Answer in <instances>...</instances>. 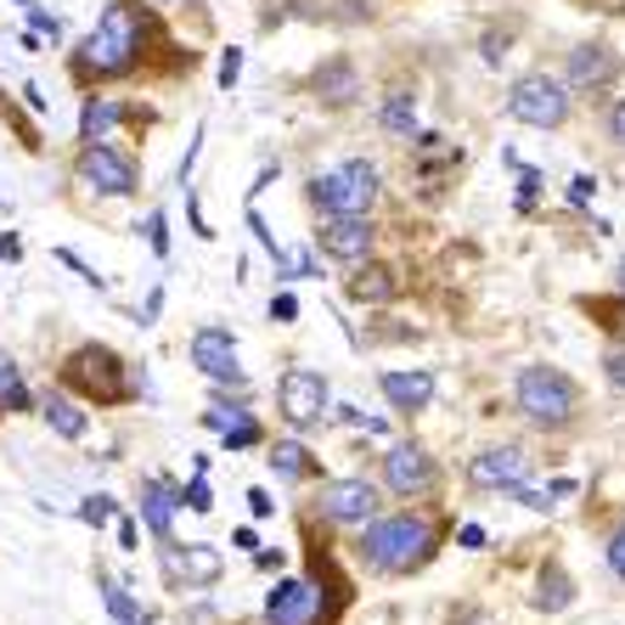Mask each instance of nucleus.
I'll list each match as a JSON object with an SVG mask.
<instances>
[{"label":"nucleus","instance_id":"f257e3e1","mask_svg":"<svg viewBox=\"0 0 625 625\" xmlns=\"http://www.w3.org/2000/svg\"><path fill=\"white\" fill-rule=\"evenodd\" d=\"M147 40H152V12L142 0H108V12L96 17V28L74 51V79L79 85L130 79L147 57Z\"/></svg>","mask_w":625,"mask_h":625},{"label":"nucleus","instance_id":"f03ea898","mask_svg":"<svg viewBox=\"0 0 625 625\" xmlns=\"http://www.w3.org/2000/svg\"><path fill=\"white\" fill-rule=\"evenodd\" d=\"M445 541V524L429 518V513H389V518H367L360 524V564H367L372 575H389V580H406L417 575L429 557L440 552Z\"/></svg>","mask_w":625,"mask_h":625},{"label":"nucleus","instance_id":"7ed1b4c3","mask_svg":"<svg viewBox=\"0 0 625 625\" xmlns=\"http://www.w3.org/2000/svg\"><path fill=\"white\" fill-rule=\"evenodd\" d=\"M62 389H74L90 406H130L136 401V378H130L124 355L108 344H79L62 360Z\"/></svg>","mask_w":625,"mask_h":625},{"label":"nucleus","instance_id":"20e7f679","mask_svg":"<svg viewBox=\"0 0 625 625\" xmlns=\"http://www.w3.org/2000/svg\"><path fill=\"white\" fill-rule=\"evenodd\" d=\"M513 406L536 422V429H569L580 417V383L564 367H524L513 378Z\"/></svg>","mask_w":625,"mask_h":625},{"label":"nucleus","instance_id":"39448f33","mask_svg":"<svg viewBox=\"0 0 625 625\" xmlns=\"http://www.w3.org/2000/svg\"><path fill=\"white\" fill-rule=\"evenodd\" d=\"M344 603H350V591H339V586L327 591L310 575H293L266 598V625H339Z\"/></svg>","mask_w":625,"mask_h":625},{"label":"nucleus","instance_id":"423d86ee","mask_svg":"<svg viewBox=\"0 0 625 625\" xmlns=\"http://www.w3.org/2000/svg\"><path fill=\"white\" fill-rule=\"evenodd\" d=\"M378 192H383L378 186V163L350 158V163H339V170H327V175L310 181V209H321V220L327 215H372Z\"/></svg>","mask_w":625,"mask_h":625},{"label":"nucleus","instance_id":"0eeeda50","mask_svg":"<svg viewBox=\"0 0 625 625\" xmlns=\"http://www.w3.org/2000/svg\"><path fill=\"white\" fill-rule=\"evenodd\" d=\"M277 412L293 434H310L327 422V412H333V389H327V372L316 367H287L277 378Z\"/></svg>","mask_w":625,"mask_h":625},{"label":"nucleus","instance_id":"6e6552de","mask_svg":"<svg viewBox=\"0 0 625 625\" xmlns=\"http://www.w3.org/2000/svg\"><path fill=\"white\" fill-rule=\"evenodd\" d=\"M502 108H507V119L530 124V130H557L569 119V85L552 74H524V79H513Z\"/></svg>","mask_w":625,"mask_h":625},{"label":"nucleus","instance_id":"1a4fd4ad","mask_svg":"<svg viewBox=\"0 0 625 625\" xmlns=\"http://www.w3.org/2000/svg\"><path fill=\"white\" fill-rule=\"evenodd\" d=\"M74 175H79L90 192H102V197H136V186H142L136 158L119 152L113 142H85L79 158H74Z\"/></svg>","mask_w":625,"mask_h":625},{"label":"nucleus","instance_id":"9d476101","mask_svg":"<svg viewBox=\"0 0 625 625\" xmlns=\"http://www.w3.org/2000/svg\"><path fill=\"white\" fill-rule=\"evenodd\" d=\"M383 490L389 497H401V502H422V497H434L440 490V468H434V456L401 440V445H389L383 451Z\"/></svg>","mask_w":625,"mask_h":625},{"label":"nucleus","instance_id":"9b49d317","mask_svg":"<svg viewBox=\"0 0 625 625\" xmlns=\"http://www.w3.org/2000/svg\"><path fill=\"white\" fill-rule=\"evenodd\" d=\"M378 507H383V490L367 474L321 479V490H316V513L327 524H367V518H378Z\"/></svg>","mask_w":625,"mask_h":625},{"label":"nucleus","instance_id":"f8f14e48","mask_svg":"<svg viewBox=\"0 0 625 625\" xmlns=\"http://www.w3.org/2000/svg\"><path fill=\"white\" fill-rule=\"evenodd\" d=\"M158 564H163V580H170L175 591H186V586H215L220 575H225V557H220V547H209V541H158Z\"/></svg>","mask_w":625,"mask_h":625},{"label":"nucleus","instance_id":"ddd939ff","mask_svg":"<svg viewBox=\"0 0 625 625\" xmlns=\"http://www.w3.org/2000/svg\"><path fill=\"white\" fill-rule=\"evenodd\" d=\"M316 248L327 259H339V266H360L378 248V225H372V215H327L316 225Z\"/></svg>","mask_w":625,"mask_h":625},{"label":"nucleus","instance_id":"4468645a","mask_svg":"<svg viewBox=\"0 0 625 625\" xmlns=\"http://www.w3.org/2000/svg\"><path fill=\"white\" fill-rule=\"evenodd\" d=\"M530 451H524V445H485L479 456H468V485L474 490H502V497H507V490H518L524 479H530Z\"/></svg>","mask_w":625,"mask_h":625},{"label":"nucleus","instance_id":"2eb2a0df","mask_svg":"<svg viewBox=\"0 0 625 625\" xmlns=\"http://www.w3.org/2000/svg\"><path fill=\"white\" fill-rule=\"evenodd\" d=\"M614 74H620V51H614V46H603V40L575 46V51H569V62H564V85H569V90H580V96L614 85Z\"/></svg>","mask_w":625,"mask_h":625},{"label":"nucleus","instance_id":"dca6fc26","mask_svg":"<svg viewBox=\"0 0 625 625\" xmlns=\"http://www.w3.org/2000/svg\"><path fill=\"white\" fill-rule=\"evenodd\" d=\"M186 355H192V367L204 378H225V372H237V333H232V327H220V321H204L192 333Z\"/></svg>","mask_w":625,"mask_h":625},{"label":"nucleus","instance_id":"f3484780","mask_svg":"<svg viewBox=\"0 0 625 625\" xmlns=\"http://www.w3.org/2000/svg\"><path fill=\"white\" fill-rule=\"evenodd\" d=\"M378 389H383V401L394 417H417V412H429L434 401V372L429 367H406V372H378Z\"/></svg>","mask_w":625,"mask_h":625},{"label":"nucleus","instance_id":"a211bd4d","mask_svg":"<svg viewBox=\"0 0 625 625\" xmlns=\"http://www.w3.org/2000/svg\"><path fill=\"white\" fill-rule=\"evenodd\" d=\"M136 507H142V524H147V530H152L158 541H170L175 513H181V485L147 474V479H142V490H136Z\"/></svg>","mask_w":625,"mask_h":625},{"label":"nucleus","instance_id":"6ab92c4d","mask_svg":"<svg viewBox=\"0 0 625 625\" xmlns=\"http://www.w3.org/2000/svg\"><path fill=\"white\" fill-rule=\"evenodd\" d=\"M350 299L355 305H394L401 299V271L383 266V259H360V266H350Z\"/></svg>","mask_w":625,"mask_h":625},{"label":"nucleus","instance_id":"aec40b11","mask_svg":"<svg viewBox=\"0 0 625 625\" xmlns=\"http://www.w3.org/2000/svg\"><path fill=\"white\" fill-rule=\"evenodd\" d=\"M310 90L321 96V102H333V108H350L355 96H360V69L350 57H327L321 69L310 74Z\"/></svg>","mask_w":625,"mask_h":625},{"label":"nucleus","instance_id":"412c9836","mask_svg":"<svg viewBox=\"0 0 625 625\" xmlns=\"http://www.w3.org/2000/svg\"><path fill=\"white\" fill-rule=\"evenodd\" d=\"M266 463H271V474H277L282 485H310V479H321V456H310L305 440H277Z\"/></svg>","mask_w":625,"mask_h":625},{"label":"nucleus","instance_id":"4be33fe9","mask_svg":"<svg viewBox=\"0 0 625 625\" xmlns=\"http://www.w3.org/2000/svg\"><path fill=\"white\" fill-rule=\"evenodd\" d=\"M40 417H46V429H51V434H62V440H85V429H90L85 406H79V401H69L62 389H51L46 401H40Z\"/></svg>","mask_w":625,"mask_h":625},{"label":"nucleus","instance_id":"5701e85b","mask_svg":"<svg viewBox=\"0 0 625 625\" xmlns=\"http://www.w3.org/2000/svg\"><path fill=\"white\" fill-rule=\"evenodd\" d=\"M575 603V580H569V569L564 564H547L541 575H536V598H530V609H541V614H564Z\"/></svg>","mask_w":625,"mask_h":625},{"label":"nucleus","instance_id":"b1692460","mask_svg":"<svg viewBox=\"0 0 625 625\" xmlns=\"http://www.w3.org/2000/svg\"><path fill=\"white\" fill-rule=\"evenodd\" d=\"M378 124H383V136L412 142V136H417V96H412V90H389L383 108H378Z\"/></svg>","mask_w":625,"mask_h":625},{"label":"nucleus","instance_id":"393cba45","mask_svg":"<svg viewBox=\"0 0 625 625\" xmlns=\"http://www.w3.org/2000/svg\"><path fill=\"white\" fill-rule=\"evenodd\" d=\"M23 412H35V394L23 383V367L0 350V417H23Z\"/></svg>","mask_w":625,"mask_h":625},{"label":"nucleus","instance_id":"a878e982","mask_svg":"<svg viewBox=\"0 0 625 625\" xmlns=\"http://www.w3.org/2000/svg\"><path fill=\"white\" fill-rule=\"evenodd\" d=\"M124 119L119 102H108V96H85V108H79V142H108V130Z\"/></svg>","mask_w":625,"mask_h":625},{"label":"nucleus","instance_id":"bb28decb","mask_svg":"<svg viewBox=\"0 0 625 625\" xmlns=\"http://www.w3.org/2000/svg\"><path fill=\"white\" fill-rule=\"evenodd\" d=\"M96 586H102V603H108V614H113L119 625H136V620H142V603L130 598V591H124L113 575H96Z\"/></svg>","mask_w":625,"mask_h":625},{"label":"nucleus","instance_id":"cd10ccee","mask_svg":"<svg viewBox=\"0 0 625 625\" xmlns=\"http://www.w3.org/2000/svg\"><path fill=\"white\" fill-rule=\"evenodd\" d=\"M220 440H225V451H248V445H259V440H266V429H259L254 417H243V422H232V429H225Z\"/></svg>","mask_w":625,"mask_h":625},{"label":"nucleus","instance_id":"c85d7f7f","mask_svg":"<svg viewBox=\"0 0 625 625\" xmlns=\"http://www.w3.org/2000/svg\"><path fill=\"white\" fill-rule=\"evenodd\" d=\"M248 417V406H225V401H209V412H204V429H215V434H225L232 422H243Z\"/></svg>","mask_w":625,"mask_h":625},{"label":"nucleus","instance_id":"c756f323","mask_svg":"<svg viewBox=\"0 0 625 625\" xmlns=\"http://www.w3.org/2000/svg\"><path fill=\"white\" fill-rule=\"evenodd\" d=\"M108 518H113V497H102V490H96V497H85V502H79V524H90V530H102Z\"/></svg>","mask_w":625,"mask_h":625},{"label":"nucleus","instance_id":"7c9ffc66","mask_svg":"<svg viewBox=\"0 0 625 625\" xmlns=\"http://www.w3.org/2000/svg\"><path fill=\"white\" fill-rule=\"evenodd\" d=\"M147 243H152L158 259H170V215H163V209L147 215Z\"/></svg>","mask_w":625,"mask_h":625},{"label":"nucleus","instance_id":"2f4dec72","mask_svg":"<svg viewBox=\"0 0 625 625\" xmlns=\"http://www.w3.org/2000/svg\"><path fill=\"white\" fill-rule=\"evenodd\" d=\"M603 378H609V389L625 394V344H609V350H603Z\"/></svg>","mask_w":625,"mask_h":625},{"label":"nucleus","instance_id":"473e14b6","mask_svg":"<svg viewBox=\"0 0 625 625\" xmlns=\"http://www.w3.org/2000/svg\"><path fill=\"white\" fill-rule=\"evenodd\" d=\"M507 497H513V502H524V507H530V513H547V507H552V490H536L530 479H524L518 490H507Z\"/></svg>","mask_w":625,"mask_h":625},{"label":"nucleus","instance_id":"72a5a7b5","mask_svg":"<svg viewBox=\"0 0 625 625\" xmlns=\"http://www.w3.org/2000/svg\"><path fill=\"white\" fill-rule=\"evenodd\" d=\"M181 507H192V513H209L215 502H209V485H204V474H197L192 485H181Z\"/></svg>","mask_w":625,"mask_h":625},{"label":"nucleus","instance_id":"f704fd0d","mask_svg":"<svg viewBox=\"0 0 625 625\" xmlns=\"http://www.w3.org/2000/svg\"><path fill=\"white\" fill-rule=\"evenodd\" d=\"M243 79V51L232 46V51H220V90H232Z\"/></svg>","mask_w":625,"mask_h":625},{"label":"nucleus","instance_id":"c9c22d12","mask_svg":"<svg viewBox=\"0 0 625 625\" xmlns=\"http://www.w3.org/2000/svg\"><path fill=\"white\" fill-rule=\"evenodd\" d=\"M591 197H598V175H575L569 181V209H586Z\"/></svg>","mask_w":625,"mask_h":625},{"label":"nucleus","instance_id":"e433bc0d","mask_svg":"<svg viewBox=\"0 0 625 625\" xmlns=\"http://www.w3.org/2000/svg\"><path fill=\"white\" fill-rule=\"evenodd\" d=\"M186 215H192V232L209 243V237H215V225L204 220V204H197V186H186Z\"/></svg>","mask_w":625,"mask_h":625},{"label":"nucleus","instance_id":"4c0bfd02","mask_svg":"<svg viewBox=\"0 0 625 625\" xmlns=\"http://www.w3.org/2000/svg\"><path fill=\"white\" fill-rule=\"evenodd\" d=\"M536 192H541V170H524V163H518V209H530Z\"/></svg>","mask_w":625,"mask_h":625},{"label":"nucleus","instance_id":"58836bf2","mask_svg":"<svg viewBox=\"0 0 625 625\" xmlns=\"http://www.w3.org/2000/svg\"><path fill=\"white\" fill-rule=\"evenodd\" d=\"M28 28H35V35H51V40H57V35H62V17H51L46 7H28Z\"/></svg>","mask_w":625,"mask_h":625},{"label":"nucleus","instance_id":"ea45409f","mask_svg":"<svg viewBox=\"0 0 625 625\" xmlns=\"http://www.w3.org/2000/svg\"><path fill=\"white\" fill-rule=\"evenodd\" d=\"M603 557H609V569L625 580V524H620V530L609 536V547H603Z\"/></svg>","mask_w":625,"mask_h":625},{"label":"nucleus","instance_id":"a19ab883","mask_svg":"<svg viewBox=\"0 0 625 625\" xmlns=\"http://www.w3.org/2000/svg\"><path fill=\"white\" fill-rule=\"evenodd\" d=\"M271 321H299V299H293V293H271Z\"/></svg>","mask_w":625,"mask_h":625},{"label":"nucleus","instance_id":"79ce46f5","mask_svg":"<svg viewBox=\"0 0 625 625\" xmlns=\"http://www.w3.org/2000/svg\"><path fill=\"white\" fill-rule=\"evenodd\" d=\"M57 259H62V266H74V271H79V282H90V287H102V277H96V266H85V259H79L74 248H57Z\"/></svg>","mask_w":625,"mask_h":625},{"label":"nucleus","instance_id":"37998d69","mask_svg":"<svg viewBox=\"0 0 625 625\" xmlns=\"http://www.w3.org/2000/svg\"><path fill=\"white\" fill-rule=\"evenodd\" d=\"M248 507H254V518H271V513H277V502H271V490H259V485L248 490Z\"/></svg>","mask_w":625,"mask_h":625},{"label":"nucleus","instance_id":"c03bdc74","mask_svg":"<svg viewBox=\"0 0 625 625\" xmlns=\"http://www.w3.org/2000/svg\"><path fill=\"white\" fill-rule=\"evenodd\" d=\"M609 142H620V147H625V96L609 108Z\"/></svg>","mask_w":625,"mask_h":625},{"label":"nucleus","instance_id":"a18cd8bd","mask_svg":"<svg viewBox=\"0 0 625 625\" xmlns=\"http://www.w3.org/2000/svg\"><path fill=\"white\" fill-rule=\"evenodd\" d=\"M456 547L479 552V547H485V530H479V524H463V530H456Z\"/></svg>","mask_w":625,"mask_h":625},{"label":"nucleus","instance_id":"49530a36","mask_svg":"<svg viewBox=\"0 0 625 625\" xmlns=\"http://www.w3.org/2000/svg\"><path fill=\"white\" fill-rule=\"evenodd\" d=\"M0 259H7V266H17V259H23V243L12 232H0Z\"/></svg>","mask_w":625,"mask_h":625},{"label":"nucleus","instance_id":"de8ad7c7","mask_svg":"<svg viewBox=\"0 0 625 625\" xmlns=\"http://www.w3.org/2000/svg\"><path fill=\"white\" fill-rule=\"evenodd\" d=\"M136 541H142V536H136V518H119V547L136 552Z\"/></svg>","mask_w":625,"mask_h":625},{"label":"nucleus","instance_id":"09e8293b","mask_svg":"<svg viewBox=\"0 0 625 625\" xmlns=\"http://www.w3.org/2000/svg\"><path fill=\"white\" fill-rule=\"evenodd\" d=\"M158 310H163V287H152V293H147V310H142V327H152V316H158Z\"/></svg>","mask_w":625,"mask_h":625},{"label":"nucleus","instance_id":"8fccbe9b","mask_svg":"<svg viewBox=\"0 0 625 625\" xmlns=\"http://www.w3.org/2000/svg\"><path fill=\"white\" fill-rule=\"evenodd\" d=\"M232 541H237V547H243V552H259V536H254V530H248V524H243V530H237V536H232Z\"/></svg>","mask_w":625,"mask_h":625},{"label":"nucleus","instance_id":"3c124183","mask_svg":"<svg viewBox=\"0 0 625 625\" xmlns=\"http://www.w3.org/2000/svg\"><path fill=\"white\" fill-rule=\"evenodd\" d=\"M456 625H490V620H485L479 609H463V614H456Z\"/></svg>","mask_w":625,"mask_h":625},{"label":"nucleus","instance_id":"603ef678","mask_svg":"<svg viewBox=\"0 0 625 625\" xmlns=\"http://www.w3.org/2000/svg\"><path fill=\"white\" fill-rule=\"evenodd\" d=\"M620 299H625V254H620Z\"/></svg>","mask_w":625,"mask_h":625},{"label":"nucleus","instance_id":"864d4df0","mask_svg":"<svg viewBox=\"0 0 625 625\" xmlns=\"http://www.w3.org/2000/svg\"><path fill=\"white\" fill-rule=\"evenodd\" d=\"M158 7H181V0H158Z\"/></svg>","mask_w":625,"mask_h":625},{"label":"nucleus","instance_id":"5fc2aeb1","mask_svg":"<svg viewBox=\"0 0 625 625\" xmlns=\"http://www.w3.org/2000/svg\"><path fill=\"white\" fill-rule=\"evenodd\" d=\"M136 625H147V620H136Z\"/></svg>","mask_w":625,"mask_h":625}]
</instances>
